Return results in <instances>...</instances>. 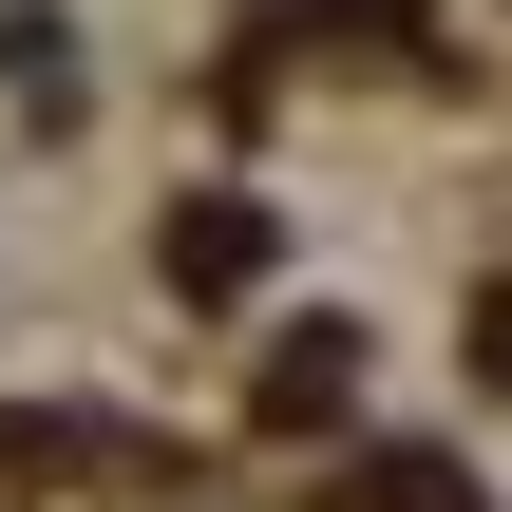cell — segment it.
<instances>
[{"mask_svg": "<svg viewBox=\"0 0 512 512\" xmlns=\"http://www.w3.org/2000/svg\"><path fill=\"white\" fill-rule=\"evenodd\" d=\"M152 247H171V285H190V304H247V285H266V209H247V190H190Z\"/></svg>", "mask_w": 512, "mask_h": 512, "instance_id": "1", "label": "cell"}, {"mask_svg": "<svg viewBox=\"0 0 512 512\" xmlns=\"http://www.w3.org/2000/svg\"><path fill=\"white\" fill-rule=\"evenodd\" d=\"M361 512H456V475H437V456H380V475H361Z\"/></svg>", "mask_w": 512, "mask_h": 512, "instance_id": "3", "label": "cell"}, {"mask_svg": "<svg viewBox=\"0 0 512 512\" xmlns=\"http://www.w3.org/2000/svg\"><path fill=\"white\" fill-rule=\"evenodd\" d=\"M475 380H512V285H475Z\"/></svg>", "mask_w": 512, "mask_h": 512, "instance_id": "4", "label": "cell"}, {"mask_svg": "<svg viewBox=\"0 0 512 512\" xmlns=\"http://www.w3.org/2000/svg\"><path fill=\"white\" fill-rule=\"evenodd\" d=\"M342 399H361V323H285L266 342V437H323Z\"/></svg>", "mask_w": 512, "mask_h": 512, "instance_id": "2", "label": "cell"}]
</instances>
